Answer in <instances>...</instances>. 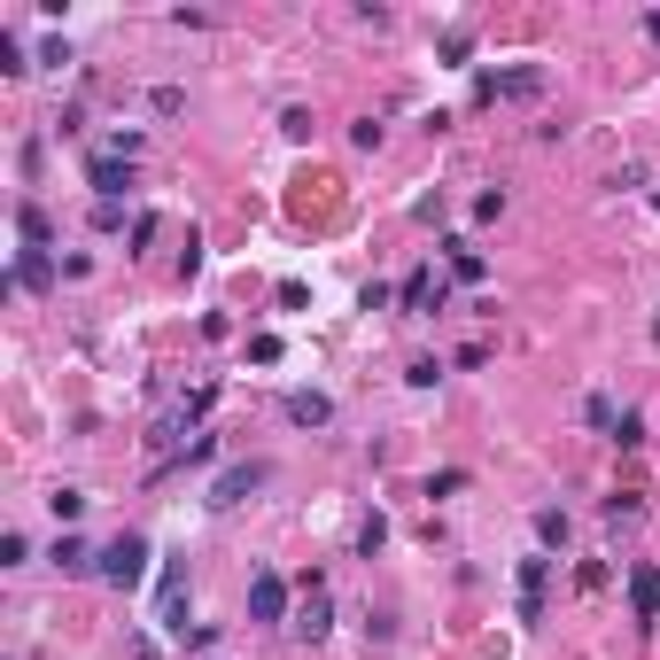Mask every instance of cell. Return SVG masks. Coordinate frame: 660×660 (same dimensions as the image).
Here are the masks:
<instances>
[{
	"label": "cell",
	"instance_id": "cell-1",
	"mask_svg": "<svg viewBox=\"0 0 660 660\" xmlns=\"http://www.w3.org/2000/svg\"><path fill=\"white\" fill-rule=\"evenodd\" d=\"M94 575H102L109 591H140V575H148V536H140V529L109 536V544H102V567H94Z\"/></svg>",
	"mask_w": 660,
	"mask_h": 660
},
{
	"label": "cell",
	"instance_id": "cell-2",
	"mask_svg": "<svg viewBox=\"0 0 660 660\" xmlns=\"http://www.w3.org/2000/svg\"><path fill=\"white\" fill-rule=\"evenodd\" d=\"M288 629H296L303 645H319L326 629H335V599H326V575H319V567L303 575V606H296V622H288Z\"/></svg>",
	"mask_w": 660,
	"mask_h": 660
},
{
	"label": "cell",
	"instance_id": "cell-3",
	"mask_svg": "<svg viewBox=\"0 0 660 660\" xmlns=\"http://www.w3.org/2000/svg\"><path fill=\"white\" fill-rule=\"evenodd\" d=\"M86 187H94V202H125V195H132V163L109 155V148H94V155H86Z\"/></svg>",
	"mask_w": 660,
	"mask_h": 660
},
{
	"label": "cell",
	"instance_id": "cell-4",
	"mask_svg": "<svg viewBox=\"0 0 660 660\" xmlns=\"http://www.w3.org/2000/svg\"><path fill=\"white\" fill-rule=\"evenodd\" d=\"M622 583H629V614H637V629H652V622H660V567H652V559H629Z\"/></svg>",
	"mask_w": 660,
	"mask_h": 660
},
{
	"label": "cell",
	"instance_id": "cell-5",
	"mask_svg": "<svg viewBox=\"0 0 660 660\" xmlns=\"http://www.w3.org/2000/svg\"><path fill=\"white\" fill-rule=\"evenodd\" d=\"M257 489H265V466H257V459H250V466H225V474L210 482V513H233V506H250Z\"/></svg>",
	"mask_w": 660,
	"mask_h": 660
},
{
	"label": "cell",
	"instance_id": "cell-6",
	"mask_svg": "<svg viewBox=\"0 0 660 660\" xmlns=\"http://www.w3.org/2000/svg\"><path fill=\"white\" fill-rule=\"evenodd\" d=\"M544 591H552V552H529V559H521V599H513V614H521V622H544Z\"/></svg>",
	"mask_w": 660,
	"mask_h": 660
},
{
	"label": "cell",
	"instance_id": "cell-7",
	"mask_svg": "<svg viewBox=\"0 0 660 660\" xmlns=\"http://www.w3.org/2000/svg\"><path fill=\"white\" fill-rule=\"evenodd\" d=\"M250 622H257V629L288 622V583H280L273 567H257V575H250Z\"/></svg>",
	"mask_w": 660,
	"mask_h": 660
},
{
	"label": "cell",
	"instance_id": "cell-8",
	"mask_svg": "<svg viewBox=\"0 0 660 660\" xmlns=\"http://www.w3.org/2000/svg\"><path fill=\"white\" fill-rule=\"evenodd\" d=\"M280 412H288V428H326V420H335V396H326V389H288Z\"/></svg>",
	"mask_w": 660,
	"mask_h": 660
},
{
	"label": "cell",
	"instance_id": "cell-9",
	"mask_svg": "<svg viewBox=\"0 0 660 660\" xmlns=\"http://www.w3.org/2000/svg\"><path fill=\"white\" fill-rule=\"evenodd\" d=\"M544 86H552L544 62H513V70H498V102H544Z\"/></svg>",
	"mask_w": 660,
	"mask_h": 660
},
{
	"label": "cell",
	"instance_id": "cell-10",
	"mask_svg": "<svg viewBox=\"0 0 660 660\" xmlns=\"http://www.w3.org/2000/svg\"><path fill=\"white\" fill-rule=\"evenodd\" d=\"M443 296H451V288H443V273H436V265H420V273L396 288V303H404V311H443Z\"/></svg>",
	"mask_w": 660,
	"mask_h": 660
},
{
	"label": "cell",
	"instance_id": "cell-11",
	"mask_svg": "<svg viewBox=\"0 0 660 660\" xmlns=\"http://www.w3.org/2000/svg\"><path fill=\"white\" fill-rule=\"evenodd\" d=\"M9 288H55V250H16Z\"/></svg>",
	"mask_w": 660,
	"mask_h": 660
},
{
	"label": "cell",
	"instance_id": "cell-12",
	"mask_svg": "<svg viewBox=\"0 0 660 660\" xmlns=\"http://www.w3.org/2000/svg\"><path fill=\"white\" fill-rule=\"evenodd\" d=\"M47 559H55L62 575H94V567H102V552H94L86 536H55V552H47Z\"/></svg>",
	"mask_w": 660,
	"mask_h": 660
},
{
	"label": "cell",
	"instance_id": "cell-13",
	"mask_svg": "<svg viewBox=\"0 0 660 660\" xmlns=\"http://www.w3.org/2000/svg\"><path fill=\"white\" fill-rule=\"evenodd\" d=\"M443 257H451V273H459L466 288H482V280H489V257H482V250H466V241H459V233L443 241Z\"/></svg>",
	"mask_w": 660,
	"mask_h": 660
},
{
	"label": "cell",
	"instance_id": "cell-14",
	"mask_svg": "<svg viewBox=\"0 0 660 660\" xmlns=\"http://www.w3.org/2000/svg\"><path fill=\"white\" fill-rule=\"evenodd\" d=\"M16 233H24V250H55V225L39 202H16Z\"/></svg>",
	"mask_w": 660,
	"mask_h": 660
},
{
	"label": "cell",
	"instance_id": "cell-15",
	"mask_svg": "<svg viewBox=\"0 0 660 660\" xmlns=\"http://www.w3.org/2000/svg\"><path fill=\"white\" fill-rule=\"evenodd\" d=\"M583 420H591V428H599V436L614 443V428H622V404H614L606 389H591V396H583Z\"/></svg>",
	"mask_w": 660,
	"mask_h": 660
},
{
	"label": "cell",
	"instance_id": "cell-16",
	"mask_svg": "<svg viewBox=\"0 0 660 660\" xmlns=\"http://www.w3.org/2000/svg\"><path fill=\"white\" fill-rule=\"evenodd\" d=\"M567 536H575V529H567V513H559V506H544V513H536V544H544V552H567Z\"/></svg>",
	"mask_w": 660,
	"mask_h": 660
},
{
	"label": "cell",
	"instance_id": "cell-17",
	"mask_svg": "<svg viewBox=\"0 0 660 660\" xmlns=\"http://www.w3.org/2000/svg\"><path fill=\"white\" fill-rule=\"evenodd\" d=\"M47 513H55V521L70 529L78 513H86V489H70V482H62V489H55V498H47Z\"/></svg>",
	"mask_w": 660,
	"mask_h": 660
},
{
	"label": "cell",
	"instance_id": "cell-18",
	"mask_svg": "<svg viewBox=\"0 0 660 660\" xmlns=\"http://www.w3.org/2000/svg\"><path fill=\"white\" fill-rule=\"evenodd\" d=\"M280 132H288V140H311V132H319V117H311L303 102H288V109H280Z\"/></svg>",
	"mask_w": 660,
	"mask_h": 660
},
{
	"label": "cell",
	"instance_id": "cell-19",
	"mask_svg": "<svg viewBox=\"0 0 660 660\" xmlns=\"http://www.w3.org/2000/svg\"><path fill=\"white\" fill-rule=\"evenodd\" d=\"M32 62H24V39L16 32H0V78H24Z\"/></svg>",
	"mask_w": 660,
	"mask_h": 660
},
{
	"label": "cell",
	"instance_id": "cell-20",
	"mask_svg": "<svg viewBox=\"0 0 660 660\" xmlns=\"http://www.w3.org/2000/svg\"><path fill=\"white\" fill-rule=\"evenodd\" d=\"M280 358H288L280 335H250V366H280Z\"/></svg>",
	"mask_w": 660,
	"mask_h": 660
},
{
	"label": "cell",
	"instance_id": "cell-21",
	"mask_svg": "<svg viewBox=\"0 0 660 660\" xmlns=\"http://www.w3.org/2000/svg\"><path fill=\"white\" fill-rule=\"evenodd\" d=\"M381 544H389V521H381V513H366V521H358V552H366V559H373V552H381Z\"/></svg>",
	"mask_w": 660,
	"mask_h": 660
},
{
	"label": "cell",
	"instance_id": "cell-22",
	"mask_svg": "<svg viewBox=\"0 0 660 660\" xmlns=\"http://www.w3.org/2000/svg\"><path fill=\"white\" fill-rule=\"evenodd\" d=\"M466 489V466H443V474H428V498H459Z\"/></svg>",
	"mask_w": 660,
	"mask_h": 660
},
{
	"label": "cell",
	"instance_id": "cell-23",
	"mask_svg": "<svg viewBox=\"0 0 660 660\" xmlns=\"http://www.w3.org/2000/svg\"><path fill=\"white\" fill-rule=\"evenodd\" d=\"M218 459V436H187V451H180V466H210Z\"/></svg>",
	"mask_w": 660,
	"mask_h": 660
},
{
	"label": "cell",
	"instance_id": "cell-24",
	"mask_svg": "<svg viewBox=\"0 0 660 660\" xmlns=\"http://www.w3.org/2000/svg\"><path fill=\"white\" fill-rule=\"evenodd\" d=\"M148 109H155V117H180V109H187V94H180V86H155V94H148Z\"/></svg>",
	"mask_w": 660,
	"mask_h": 660
},
{
	"label": "cell",
	"instance_id": "cell-25",
	"mask_svg": "<svg viewBox=\"0 0 660 660\" xmlns=\"http://www.w3.org/2000/svg\"><path fill=\"white\" fill-rule=\"evenodd\" d=\"M474 218H482V225L506 218V187H482V195H474Z\"/></svg>",
	"mask_w": 660,
	"mask_h": 660
},
{
	"label": "cell",
	"instance_id": "cell-26",
	"mask_svg": "<svg viewBox=\"0 0 660 660\" xmlns=\"http://www.w3.org/2000/svg\"><path fill=\"white\" fill-rule=\"evenodd\" d=\"M404 381H412V389H436V381H443V366H436V358H412V366H404Z\"/></svg>",
	"mask_w": 660,
	"mask_h": 660
},
{
	"label": "cell",
	"instance_id": "cell-27",
	"mask_svg": "<svg viewBox=\"0 0 660 660\" xmlns=\"http://www.w3.org/2000/svg\"><path fill=\"white\" fill-rule=\"evenodd\" d=\"M389 303H396V288H381V280L358 288V311H389Z\"/></svg>",
	"mask_w": 660,
	"mask_h": 660
},
{
	"label": "cell",
	"instance_id": "cell-28",
	"mask_svg": "<svg viewBox=\"0 0 660 660\" xmlns=\"http://www.w3.org/2000/svg\"><path fill=\"white\" fill-rule=\"evenodd\" d=\"M614 443H622V451H637V443H645V420H637V412H622V428H614Z\"/></svg>",
	"mask_w": 660,
	"mask_h": 660
},
{
	"label": "cell",
	"instance_id": "cell-29",
	"mask_svg": "<svg viewBox=\"0 0 660 660\" xmlns=\"http://www.w3.org/2000/svg\"><path fill=\"white\" fill-rule=\"evenodd\" d=\"M474 55V32H443V62H466Z\"/></svg>",
	"mask_w": 660,
	"mask_h": 660
},
{
	"label": "cell",
	"instance_id": "cell-30",
	"mask_svg": "<svg viewBox=\"0 0 660 660\" xmlns=\"http://www.w3.org/2000/svg\"><path fill=\"white\" fill-rule=\"evenodd\" d=\"M645 39H652V47H660V9H645Z\"/></svg>",
	"mask_w": 660,
	"mask_h": 660
},
{
	"label": "cell",
	"instance_id": "cell-31",
	"mask_svg": "<svg viewBox=\"0 0 660 660\" xmlns=\"http://www.w3.org/2000/svg\"><path fill=\"white\" fill-rule=\"evenodd\" d=\"M652 343H660V319H652Z\"/></svg>",
	"mask_w": 660,
	"mask_h": 660
},
{
	"label": "cell",
	"instance_id": "cell-32",
	"mask_svg": "<svg viewBox=\"0 0 660 660\" xmlns=\"http://www.w3.org/2000/svg\"><path fill=\"white\" fill-rule=\"evenodd\" d=\"M652 210H660V195H652Z\"/></svg>",
	"mask_w": 660,
	"mask_h": 660
}]
</instances>
